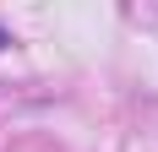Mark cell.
Listing matches in <instances>:
<instances>
[{"mask_svg":"<svg viewBox=\"0 0 158 152\" xmlns=\"http://www.w3.org/2000/svg\"><path fill=\"white\" fill-rule=\"evenodd\" d=\"M0 49H6V27H0Z\"/></svg>","mask_w":158,"mask_h":152,"instance_id":"cell-1","label":"cell"}]
</instances>
